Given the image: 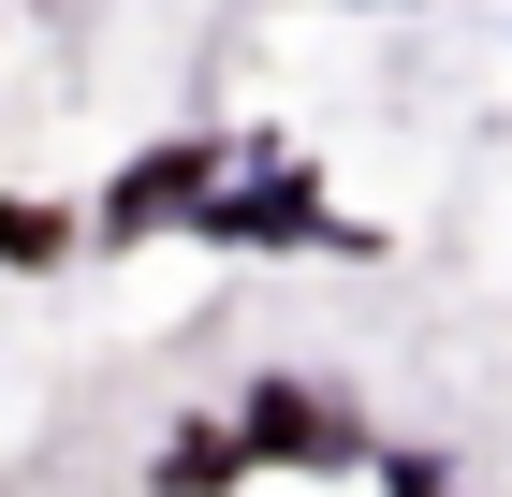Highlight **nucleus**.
Returning <instances> with one entry per match:
<instances>
[{"label": "nucleus", "instance_id": "f257e3e1", "mask_svg": "<svg viewBox=\"0 0 512 497\" xmlns=\"http://www.w3.org/2000/svg\"><path fill=\"white\" fill-rule=\"evenodd\" d=\"M249 454H352V424H337V410H308V395L278 381L264 410H249Z\"/></svg>", "mask_w": 512, "mask_h": 497}, {"label": "nucleus", "instance_id": "f03ea898", "mask_svg": "<svg viewBox=\"0 0 512 497\" xmlns=\"http://www.w3.org/2000/svg\"><path fill=\"white\" fill-rule=\"evenodd\" d=\"M176 205H205V147H161L147 176L118 191V234H147V220H176Z\"/></svg>", "mask_w": 512, "mask_h": 497}, {"label": "nucleus", "instance_id": "7ed1b4c3", "mask_svg": "<svg viewBox=\"0 0 512 497\" xmlns=\"http://www.w3.org/2000/svg\"><path fill=\"white\" fill-rule=\"evenodd\" d=\"M44 249H59V220L44 205H0V264H44Z\"/></svg>", "mask_w": 512, "mask_h": 497}]
</instances>
